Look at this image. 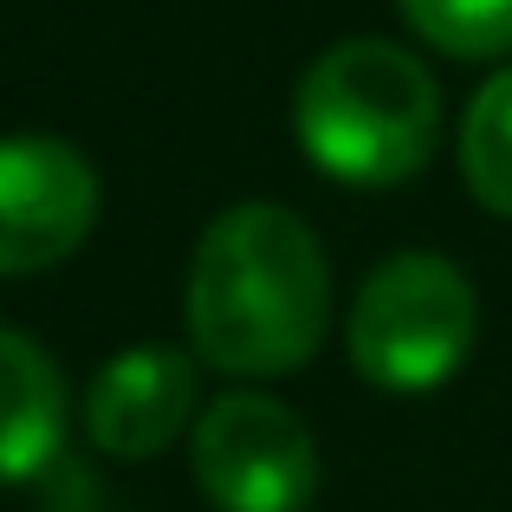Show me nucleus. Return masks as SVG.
<instances>
[{"label":"nucleus","instance_id":"f257e3e1","mask_svg":"<svg viewBox=\"0 0 512 512\" xmlns=\"http://www.w3.org/2000/svg\"><path fill=\"white\" fill-rule=\"evenodd\" d=\"M188 344L221 376H292L331 325L318 234L279 201H240L195 240L182 292Z\"/></svg>","mask_w":512,"mask_h":512},{"label":"nucleus","instance_id":"f03ea898","mask_svg":"<svg viewBox=\"0 0 512 512\" xmlns=\"http://www.w3.org/2000/svg\"><path fill=\"white\" fill-rule=\"evenodd\" d=\"M292 130L331 182L396 188L435 156L441 85L396 39H338L318 52L292 98Z\"/></svg>","mask_w":512,"mask_h":512},{"label":"nucleus","instance_id":"7ed1b4c3","mask_svg":"<svg viewBox=\"0 0 512 512\" xmlns=\"http://www.w3.org/2000/svg\"><path fill=\"white\" fill-rule=\"evenodd\" d=\"M480 331L474 279L448 253H389L357 286L344 318V344L363 383L389 396L441 389L467 363Z\"/></svg>","mask_w":512,"mask_h":512},{"label":"nucleus","instance_id":"20e7f679","mask_svg":"<svg viewBox=\"0 0 512 512\" xmlns=\"http://www.w3.org/2000/svg\"><path fill=\"white\" fill-rule=\"evenodd\" d=\"M188 467L214 512H305L318 493L312 428L260 389H227L195 415Z\"/></svg>","mask_w":512,"mask_h":512},{"label":"nucleus","instance_id":"39448f33","mask_svg":"<svg viewBox=\"0 0 512 512\" xmlns=\"http://www.w3.org/2000/svg\"><path fill=\"white\" fill-rule=\"evenodd\" d=\"M98 221V169L59 137H0V279L72 260Z\"/></svg>","mask_w":512,"mask_h":512},{"label":"nucleus","instance_id":"423d86ee","mask_svg":"<svg viewBox=\"0 0 512 512\" xmlns=\"http://www.w3.org/2000/svg\"><path fill=\"white\" fill-rule=\"evenodd\" d=\"M195 428V357L175 344H130L91 376L85 441L111 461H150Z\"/></svg>","mask_w":512,"mask_h":512},{"label":"nucleus","instance_id":"0eeeda50","mask_svg":"<svg viewBox=\"0 0 512 512\" xmlns=\"http://www.w3.org/2000/svg\"><path fill=\"white\" fill-rule=\"evenodd\" d=\"M65 383L33 338L0 331V487L39 480L65 461Z\"/></svg>","mask_w":512,"mask_h":512},{"label":"nucleus","instance_id":"6e6552de","mask_svg":"<svg viewBox=\"0 0 512 512\" xmlns=\"http://www.w3.org/2000/svg\"><path fill=\"white\" fill-rule=\"evenodd\" d=\"M461 175L487 214L512 221V65L474 91L461 124Z\"/></svg>","mask_w":512,"mask_h":512},{"label":"nucleus","instance_id":"1a4fd4ad","mask_svg":"<svg viewBox=\"0 0 512 512\" xmlns=\"http://www.w3.org/2000/svg\"><path fill=\"white\" fill-rule=\"evenodd\" d=\"M415 39L448 59H506L512 52V0H396Z\"/></svg>","mask_w":512,"mask_h":512},{"label":"nucleus","instance_id":"9d476101","mask_svg":"<svg viewBox=\"0 0 512 512\" xmlns=\"http://www.w3.org/2000/svg\"><path fill=\"white\" fill-rule=\"evenodd\" d=\"M39 512H124V506H117L78 461H59L46 474V500H39Z\"/></svg>","mask_w":512,"mask_h":512}]
</instances>
